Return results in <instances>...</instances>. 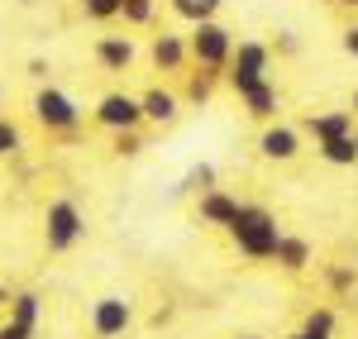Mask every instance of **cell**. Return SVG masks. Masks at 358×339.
<instances>
[{
	"instance_id": "f1b7e54d",
	"label": "cell",
	"mask_w": 358,
	"mask_h": 339,
	"mask_svg": "<svg viewBox=\"0 0 358 339\" xmlns=\"http://www.w3.org/2000/svg\"><path fill=\"white\" fill-rule=\"evenodd\" d=\"M239 339H263V335H239Z\"/></svg>"
},
{
	"instance_id": "e0dca14e",
	"label": "cell",
	"mask_w": 358,
	"mask_h": 339,
	"mask_svg": "<svg viewBox=\"0 0 358 339\" xmlns=\"http://www.w3.org/2000/svg\"><path fill=\"white\" fill-rule=\"evenodd\" d=\"M320 158H325V163H334V168H349V163H358L354 134H344V139H330V143H320Z\"/></svg>"
},
{
	"instance_id": "ac0fdd59",
	"label": "cell",
	"mask_w": 358,
	"mask_h": 339,
	"mask_svg": "<svg viewBox=\"0 0 358 339\" xmlns=\"http://www.w3.org/2000/svg\"><path fill=\"white\" fill-rule=\"evenodd\" d=\"M172 10H177L182 20H192V24H206V20H215L220 0H172Z\"/></svg>"
},
{
	"instance_id": "2e32d148",
	"label": "cell",
	"mask_w": 358,
	"mask_h": 339,
	"mask_svg": "<svg viewBox=\"0 0 358 339\" xmlns=\"http://www.w3.org/2000/svg\"><path fill=\"white\" fill-rule=\"evenodd\" d=\"M10 325H20L24 335H34V325H38V296L34 291H20L10 301Z\"/></svg>"
},
{
	"instance_id": "ba28073f",
	"label": "cell",
	"mask_w": 358,
	"mask_h": 339,
	"mask_svg": "<svg viewBox=\"0 0 358 339\" xmlns=\"http://www.w3.org/2000/svg\"><path fill=\"white\" fill-rule=\"evenodd\" d=\"M258 148H263V158H273V163H292V158L301 153V134H296L292 124H273V129H263Z\"/></svg>"
},
{
	"instance_id": "7402d4cb",
	"label": "cell",
	"mask_w": 358,
	"mask_h": 339,
	"mask_svg": "<svg viewBox=\"0 0 358 339\" xmlns=\"http://www.w3.org/2000/svg\"><path fill=\"white\" fill-rule=\"evenodd\" d=\"M15 148H20V129H15L10 120H0V158H5V153H15Z\"/></svg>"
},
{
	"instance_id": "cb8c5ba5",
	"label": "cell",
	"mask_w": 358,
	"mask_h": 339,
	"mask_svg": "<svg viewBox=\"0 0 358 339\" xmlns=\"http://www.w3.org/2000/svg\"><path fill=\"white\" fill-rule=\"evenodd\" d=\"M344 53H354V57H358V24H354V29H344Z\"/></svg>"
},
{
	"instance_id": "6da1fadb",
	"label": "cell",
	"mask_w": 358,
	"mask_h": 339,
	"mask_svg": "<svg viewBox=\"0 0 358 339\" xmlns=\"http://www.w3.org/2000/svg\"><path fill=\"white\" fill-rule=\"evenodd\" d=\"M229 234H234V244H239V254L248 258H273L277 254V239H282V229H277V215L273 210H263V205H239V215L229 220Z\"/></svg>"
},
{
	"instance_id": "ffe728a7",
	"label": "cell",
	"mask_w": 358,
	"mask_h": 339,
	"mask_svg": "<svg viewBox=\"0 0 358 339\" xmlns=\"http://www.w3.org/2000/svg\"><path fill=\"white\" fill-rule=\"evenodd\" d=\"M120 5H124V0H86V15H91V20H115Z\"/></svg>"
},
{
	"instance_id": "277c9868",
	"label": "cell",
	"mask_w": 358,
	"mask_h": 339,
	"mask_svg": "<svg viewBox=\"0 0 358 339\" xmlns=\"http://www.w3.org/2000/svg\"><path fill=\"white\" fill-rule=\"evenodd\" d=\"M43 229H48V249L62 254V249H72L77 239H82V210L72 205V201H53L48 205V215H43Z\"/></svg>"
},
{
	"instance_id": "4fadbf2b",
	"label": "cell",
	"mask_w": 358,
	"mask_h": 339,
	"mask_svg": "<svg viewBox=\"0 0 358 339\" xmlns=\"http://www.w3.org/2000/svg\"><path fill=\"white\" fill-rule=\"evenodd\" d=\"M273 258L287 268V273H306V268H310V244H306V239H292V234H282Z\"/></svg>"
},
{
	"instance_id": "9c48e42d",
	"label": "cell",
	"mask_w": 358,
	"mask_h": 339,
	"mask_svg": "<svg viewBox=\"0 0 358 339\" xmlns=\"http://www.w3.org/2000/svg\"><path fill=\"white\" fill-rule=\"evenodd\" d=\"M306 129L315 134V143L344 139V134H354V115H349V110H325V115H310V120H306Z\"/></svg>"
},
{
	"instance_id": "4dcf8cb0",
	"label": "cell",
	"mask_w": 358,
	"mask_h": 339,
	"mask_svg": "<svg viewBox=\"0 0 358 339\" xmlns=\"http://www.w3.org/2000/svg\"><path fill=\"white\" fill-rule=\"evenodd\" d=\"M138 5H153V0H138Z\"/></svg>"
},
{
	"instance_id": "484cf974",
	"label": "cell",
	"mask_w": 358,
	"mask_h": 339,
	"mask_svg": "<svg viewBox=\"0 0 358 339\" xmlns=\"http://www.w3.org/2000/svg\"><path fill=\"white\" fill-rule=\"evenodd\" d=\"M287 339H315V335H306V330H296V335H287Z\"/></svg>"
},
{
	"instance_id": "8fae6325",
	"label": "cell",
	"mask_w": 358,
	"mask_h": 339,
	"mask_svg": "<svg viewBox=\"0 0 358 339\" xmlns=\"http://www.w3.org/2000/svg\"><path fill=\"white\" fill-rule=\"evenodd\" d=\"M177 106H182V101H177L172 91H163V86L148 91V96H138V110H143V120H153V124H172V120H177Z\"/></svg>"
},
{
	"instance_id": "d6986e66",
	"label": "cell",
	"mask_w": 358,
	"mask_h": 339,
	"mask_svg": "<svg viewBox=\"0 0 358 339\" xmlns=\"http://www.w3.org/2000/svg\"><path fill=\"white\" fill-rule=\"evenodd\" d=\"M306 335H315V339H334V311H330V306H315V311L306 315Z\"/></svg>"
},
{
	"instance_id": "4316f807",
	"label": "cell",
	"mask_w": 358,
	"mask_h": 339,
	"mask_svg": "<svg viewBox=\"0 0 358 339\" xmlns=\"http://www.w3.org/2000/svg\"><path fill=\"white\" fill-rule=\"evenodd\" d=\"M349 115H358V91H354V110H349Z\"/></svg>"
},
{
	"instance_id": "52a82bcc",
	"label": "cell",
	"mask_w": 358,
	"mask_h": 339,
	"mask_svg": "<svg viewBox=\"0 0 358 339\" xmlns=\"http://www.w3.org/2000/svg\"><path fill=\"white\" fill-rule=\"evenodd\" d=\"M96 120H101L106 129H115V134H124V129H138V124H143V110H138L134 96H124V91H110V96L96 106Z\"/></svg>"
},
{
	"instance_id": "7c38bea8",
	"label": "cell",
	"mask_w": 358,
	"mask_h": 339,
	"mask_svg": "<svg viewBox=\"0 0 358 339\" xmlns=\"http://www.w3.org/2000/svg\"><path fill=\"white\" fill-rule=\"evenodd\" d=\"M96 57H101L106 72H124V67L134 62V43H129V38H101V43H96Z\"/></svg>"
},
{
	"instance_id": "9a60e30c",
	"label": "cell",
	"mask_w": 358,
	"mask_h": 339,
	"mask_svg": "<svg viewBox=\"0 0 358 339\" xmlns=\"http://www.w3.org/2000/svg\"><path fill=\"white\" fill-rule=\"evenodd\" d=\"M153 62H158L163 72H177V67L187 62V43H182L177 34H158V43H153Z\"/></svg>"
},
{
	"instance_id": "f546056e",
	"label": "cell",
	"mask_w": 358,
	"mask_h": 339,
	"mask_svg": "<svg viewBox=\"0 0 358 339\" xmlns=\"http://www.w3.org/2000/svg\"><path fill=\"white\" fill-rule=\"evenodd\" d=\"M354 148H358V129H354Z\"/></svg>"
},
{
	"instance_id": "8992f818",
	"label": "cell",
	"mask_w": 358,
	"mask_h": 339,
	"mask_svg": "<svg viewBox=\"0 0 358 339\" xmlns=\"http://www.w3.org/2000/svg\"><path fill=\"white\" fill-rule=\"evenodd\" d=\"M129 320H134V311L124 296H101L91 311V330H96V339H120L129 330Z\"/></svg>"
},
{
	"instance_id": "30bf717a",
	"label": "cell",
	"mask_w": 358,
	"mask_h": 339,
	"mask_svg": "<svg viewBox=\"0 0 358 339\" xmlns=\"http://www.w3.org/2000/svg\"><path fill=\"white\" fill-rule=\"evenodd\" d=\"M234 215H239V201H234V196H224V192H215V187L201 192V220H206V225H224V229H229Z\"/></svg>"
},
{
	"instance_id": "5bb4252c",
	"label": "cell",
	"mask_w": 358,
	"mask_h": 339,
	"mask_svg": "<svg viewBox=\"0 0 358 339\" xmlns=\"http://www.w3.org/2000/svg\"><path fill=\"white\" fill-rule=\"evenodd\" d=\"M239 101L248 106V115L273 120V115H277V86L273 82H258V86H248V91H239Z\"/></svg>"
},
{
	"instance_id": "44dd1931",
	"label": "cell",
	"mask_w": 358,
	"mask_h": 339,
	"mask_svg": "<svg viewBox=\"0 0 358 339\" xmlns=\"http://www.w3.org/2000/svg\"><path fill=\"white\" fill-rule=\"evenodd\" d=\"M210 82H215L210 72H201V77H192V86H187V96H192L196 106H206V101H210Z\"/></svg>"
},
{
	"instance_id": "5b68a950",
	"label": "cell",
	"mask_w": 358,
	"mask_h": 339,
	"mask_svg": "<svg viewBox=\"0 0 358 339\" xmlns=\"http://www.w3.org/2000/svg\"><path fill=\"white\" fill-rule=\"evenodd\" d=\"M34 115H38V124H43V129H77V120H82L77 101H72V96H62L57 86H43V91L34 96Z\"/></svg>"
},
{
	"instance_id": "83f0119b",
	"label": "cell",
	"mask_w": 358,
	"mask_h": 339,
	"mask_svg": "<svg viewBox=\"0 0 358 339\" xmlns=\"http://www.w3.org/2000/svg\"><path fill=\"white\" fill-rule=\"evenodd\" d=\"M5 301H10V296H5V287H0V306H5Z\"/></svg>"
},
{
	"instance_id": "d4e9b609",
	"label": "cell",
	"mask_w": 358,
	"mask_h": 339,
	"mask_svg": "<svg viewBox=\"0 0 358 339\" xmlns=\"http://www.w3.org/2000/svg\"><path fill=\"white\" fill-rule=\"evenodd\" d=\"M0 339H29V335L20 330V325H10V320H5V325H0Z\"/></svg>"
},
{
	"instance_id": "1f68e13d",
	"label": "cell",
	"mask_w": 358,
	"mask_h": 339,
	"mask_svg": "<svg viewBox=\"0 0 358 339\" xmlns=\"http://www.w3.org/2000/svg\"><path fill=\"white\" fill-rule=\"evenodd\" d=\"M344 5H358V0H344Z\"/></svg>"
},
{
	"instance_id": "3957f363",
	"label": "cell",
	"mask_w": 358,
	"mask_h": 339,
	"mask_svg": "<svg viewBox=\"0 0 358 339\" xmlns=\"http://www.w3.org/2000/svg\"><path fill=\"white\" fill-rule=\"evenodd\" d=\"M268 82V43H239L234 53H229V86L234 91H248V86Z\"/></svg>"
},
{
	"instance_id": "7a4b0ae2",
	"label": "cell",
	"mask_w": 358,
	"mask_h": 339,
	"mask_svg": "<svg viewBox=\"0 0 358 339\" xmlns=\"http://www.w3.org/2000/svg\"><path fill=\"white\" fill-rule=\"evenodd\" d=\"M229 53H234V38H229V29L215 24V20H206V24H196L192 34V57L215 77V72H224L229 67Z\"/></svg>"
},
{
	"instance_id": "603a6c76",
	"label": "cell",
	"mask_w": 358,
	"mask_h": 339,
	"mask_svg": "<svg viewBox=\"0 0 358 339\" xmlns=\"http://www.w3.org/2000/svg\"><path fill=\"white\" fill-rule=\"evenodd\" d=\"M115 148H120V153H138V148H143V143H138V134H134V129H124V134H120V143H115Z\"/></svg>"
}]
</instances>
